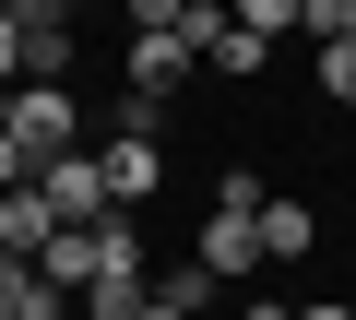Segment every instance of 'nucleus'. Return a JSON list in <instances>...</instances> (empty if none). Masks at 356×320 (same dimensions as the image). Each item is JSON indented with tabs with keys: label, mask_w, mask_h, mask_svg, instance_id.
<instances>
[{
	"label": "nucleus",
	"mask_w": 356,
	"mask_h": 320,
	"mask_svg": "<svg viewBox=\"0 0 356 320\" xmlns=\"http://www.w3.org/2000/svg\"><path fill=\"white\" fill-rule=\"evenodd\" d=\"M285 24H297V0H238V36H261V48H273Z\"/></svg>",
	"instance_id": "nucleus-11"
},
{
	"label": "nucleus",
	"mask_w": 356,
	"mask_h": 320,
	"mask_svg": "<svg viewBox=\"0 0 356 320\" xmlns=\"http://www.w3.org/2000/svg\"><path fill=\"white\" fill-rule=\"evenodd\" d=\"M202 71H226V83H250V71H261V36H238V12H226V24L202 36Z\"/></svg>",
	"instance_id": "nucleus-9"
},
{
	"label": "nucleus",
	"mask_w": 356,
	"mask_h": 320,
	"mask_svg": "<svg viewBox=\"0 0 356 320\" xmlns=\"http://www.w3.org/2000/svg\"><path fill=\"white\" fill-rule=\"evenodd\" d=\"M321 95H332V107H356V48H321Z\"/></svg>",
	"instance_id": "nucleus-12"
},
{
	"label": "nucleus",
	"mask_w": 356,
	"mask_h": 320,
	"mask_svg": "<svg viewBox=\"0 0 356 320\" xmlns=\"http://www.w3.org/2000/svg\"><path fill=\"white\" fill-rule=\"evenodd\" d=\"M191 83V48H178V0H131V95L166 107Z\"/></svg>",
	"instance_id": "nucleus-2"
},
{
	"label": "nucleus",
	"mask_w": 356,
	"mask_h": 320,
	"mask_svg": "<svg viewBox=\"0 0 356 320\" xmlns=\"http://www.w3.org/2000/svg\"><path fill=\"white\" fill-rule=\"evenodd\" d=\"M48 237H60V226H48V202H36V190H0V261H36Z\"/></svg>",
	"instance_id": "nucleus-8"
},
{
	"label": "nucleus",
	"mask_w": 356,
	"mask_h": 320,
	"mask_svg": "<svg viewBox=\"0 0 356 320\" xmlns=\"http://www.w3.org/2000/svg\"><path fill=\"white\" fill-rule=\"evenodd\" d=\"M250 237H261V261H309V249H321V226H309V202H285V190H261V214H250Z\"/></svg>",
	"instance_id": "nucleus-6"
},
{
	"label": "nucleus",
	"mask_w": 356,
	"mask_h": 320,
	"mask_svg": "<svg viewBox=\"0 0 356 320\" xmlns=\"http://www.w3.org/2000/svg\"><path fill=\"white\" fill-rule=\"evenodd\" d=\"M297 24H309L321 48H356V0H297Z\"/></svg>",
	"instance_id": "nucleus-10"
},
{
	"label": "nucleus",
	"mask_w": 356,
	"mask_h": 320,
	"mask_svg": "<svg viewBox=\"0 0 356 320\" xmlns=\"http://www.w3.org/2000/svg\"><path fill=\"white\" fill-rule=\"evenodd\" d=\"M297 320H356V308H332V296H309V308H297Z\"/></svg>",
	"instance_id": "nucleus-16"
},
{
	"label": "nucleus",
	"mask_w": 356,
	"mask_h": 320,
	"mask_svg": "<svg viewBox=\"0 0 356 320\" xmlns=\"http://www.w3.org/2000/svg\"><path fill=\"white\" fill-rule=\"evenodd\" d=\"M13 83H24V71H13V0H0V95H13Z\"/></svg>",
	"instance_id": "nucleus-14"
},
{
	"label": "nucleus",
	"mask_w": 356,
	"mask_h": 320,
	"mask_svg": "<svg viewBox=\"0 0 356 320\" xmlns=\"http://www.w3.org/2000/svg\"><path fill=\"white\" fill-rule=\"evenodd\" d=\"M191 273H202V285H250V273H261L250 214H214V226H202V249H191Z\"/></svg>",
	"instance_id": "nucleus-5"
},
{
	"label": "nucleus",
	"mask_w": 356,
	"mask_h": 320,
	"mask_svg": "<svg viewBox=\"0 0 356 320\" xmlns=\"http://www.w3.org/2000/svg\"><path fill=\"white\" fill-rule=\"evenodd\" d=\"M131 320H191V308H178L166 285H143V296H131Z\"/></svg>",
	"instance_id": "nucleus-13"
},
{
	"label": "nucleus",
	"mask_w": 356,
	"mask_h": 320,
	"mask_svg": "<svg viewBox=\"0 0 356 320\" xmlns=\"http://www.w3.org/2000/svg\"><path fill=\"white\" fill-rule=\"evenodd\" d=\"M95 190H107V214L154 202L166 190V142H95Z\"/></svg>",
	"instance_id": "nucleus-4"
},
{
	"label": "nucleus",
	"mask_w": 356,
	"mask_h": 320,
	"mask_svg": "<svg viewBox=\"0 0 356 320\" xmlns=\"http://www.w3.org/2000/svg\"><path fill=\"white\" fill-rule=\"evenodd\" d=\"M13 71L24 83H60L72 71V12H60V0H24V12H13Z\"/></svg>",
	"instance_id": "nucleus-3"
},
{
	"label": "nucleus",
	"mask_w": 356,
	"mask_h": 320,
	"mask_svg": "<svg viewBox=\"0 0 356 320\" xmlns=\"http://www.w3.org/2000/svg\"><path fill=\"white\" fill-rule=\"evenodd\" d=\"M13 154H24V178L60 167V154H83V107H72V83H13Z\"/></svg>",
	"instance_id": "nucleus-1"
},
{
	"label": "nucleus",
	"mask_w": 356,
	"mask_h": 320,
	"mask_svg": "<svg viewBox=\"0 0 356 320\" xmlns=\"http://www.w3.org/2000/svg\"><path fill=\"white\" fill-rule=\"evenodd\" d=\"M0 320H72V296H60L36 261H0Z\"/></svg>",
	"instance_id": "nucleus-7"
},
{
	"label": "nucleus",
	"mask_w": 356,
	"mask_h": 320,
	"mask_svg": "<svg viewBox=\"0 0 356 320\" xmlns=\"http://www.w3.org/2000/svg\"><path fill=\"white\" fill-rule=\"evenodd\" d=\"M238 320H297V308H285V296H250V308H238Z\"/></svg>",
	"instance_id": "nucleus-15"
}]
</instances>
